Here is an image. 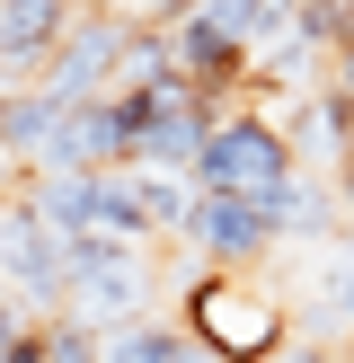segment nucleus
<instances>
[{"mask_svg":"<svg viewBox=\"0 0 354 363\" xmlns=\"http://www.w3.org/2000/svg\"><path fill=\"white\" fill-rule=\"evenodd\" d=\"M142 293H151V257L133 240H71V319L115 337L142 319Z\"/></svg>","mask_w":354,"mask_h":363,"instance_id":"7ed1b4c3","label":"nucleus"},{"mask_svg":"<svg viewBox=\"0 0 354 363\" xmlns=\"http://www.w3.org/2000/svg\"><path fill=\"white\" fill-rule=\"evenodd\" d=\"M80 9L71 0H0V98L9 89H45V71L62 62Z\"/></svg>","mask_w":354,"mask_h":363,"instance_id":"39448f33","label":"nucleus"},{"mask_svg":"<svg viewBox=\"0 0 354 363\" xmlns=\"http://www.w3.org/2000/svg\"><path fill=\"white\" fill-rule=\"evenodd\" d=\"M336 71H354V0H346V53H336Z\"/></svg>","mask_w":354,"mask_h":363,"instance_id":"4468645a","label":"nucleus"},{"mask_svg":"<svg viewBox=\"0 0 354 363\" xmlns=\"http://www.w3.org/2000/svg\"><path fill=\"white\" fill-rule=\"evenodd\" d=\"M62 116L71 106L53 98V89H9V98H0V151H9L18 169H35V160L53 151V133H62Z\"/></svg>","mask_w":354,"mask_h":363,"instance_id":"1a4fd4ad","label":"nucleus"},{"mask_svg":"<svg viewBox=\"0 0 354 363\" xmlns=\"http://www.w3.org/2000/svg\"><path fill=\"white\" fill-rule=\"evenodd\" d=\"M177 248H186L204 275H257V266L283 248V230H275V204H248V195H195V222H186Z\"/></svg>","mask_w":354,"mask_h":363,"instance_id":"20e7f679","label":"nucleus"},{"mask_svg":"<svg viewBox=\"0 0 354 363\" xmlns=\"http://www.w3.org/2000/svg\"><path fill=\"white\" fill-rule=\"evenodd\" d=\"M301 177L292 142H283V124L266 116V106H230L222 133H212L204 169H195V195H248V204H275L283 186Z\"/></svg>","mask_w":354,"mask_h":363,"instance_id":"f03ea898","label":"nucleus"},{"mask_svg":"<svg viewBox=\"0 0 354 363\" xmlns=\"http://www.w3.org/2000/svg\"><path fill=\"white\" fill-rule=\"evenodd\" d=\"M283 363H354V346H319V337H310V346H292Z\"/></svg>","mask_w":354,"mask_h":363,"instance_id":"f8f14e48","label":"nucleus"},{"mask_svg":"<svg viewBox=\"0 0 354 363\" xmlns=\"http://www.w3.org/2000/svg\"><path fill=\"white\" fill-rule=\"evenodd\" d=\"M177 328L212 363H283V346H292V301L275 284H257V275H195Z\"/></svg>","mask_w":354,"mask_h":363,"instance_id":"f257e3e1","label":"nucleus"},{"mask_svg":"<svg viewBox=\"0 0 354 363\" xmlns=\"http://www.w3.org/2000/svg\"><path fill=\"white\" fill-rule=\"evenodd\" d=\"M186 346V328H169V319H133V328L106 337V363H177Z\"/></svg>","mask_w":354,"mask_h":363,"instance_id":"9b49d317","label":"nucleus"},{"mask_svg":"<svg viewBox=\"0 0 354 363\" xmlns=\"http://www.w3.org/2000/svg\"><path fill=\"white\" fill-rule=\"evenodd\" d=\"M133 27L142 18H124V9H80V27H71L62 62L45 71V89L62 106H98L106 89H115V62H124V45H133Z\"/></svg>","mask_w":354,"mask_h":363,"instance_id":"423d86ee","label":"nucleus"},{"mask_svg":"<svg viewBox=\"0 0 354 363\" xmlns=\"http://www.w3.org/2000/svg\"><path fill=\"white\" fill-rule=\"evenodd\" d=\"M275 230L283 240H301V248H336L346 240V195H336V177H319V169H301L292 186L275 195Z\"/></svg>","mask_w":354,"mask_h":363,"instance_id":"6e6552de","label":"nucleus"},{"mask_svg":"<svg viewBox=\"0 0 354 363\" xmlns=\"http://www.w3.org/2000/svg\"><path fill=\"white\" fill-rule=\"evenodd\" d=\"M310 328H319V346L336 328H354V240L319 248V266H310Z\"/></svg>","mask_w":354,"mask_h":363,"instance_id":"9d476101","label":"nucleus"},{"mask_svg":"<svg viewBox=\"0 0 354 363\" xmlns=\"http://www.w3.org/2000/svg\"><path fill=\"white\" fill-rule=\"evenodd\" d=\"M283 142H292V160L301 169H346V151H354V89L346 80H328V89H310V98H292L283 106Z\"/></svg>","mask_w":354,"mask_h":363,"instance_id":"0eeeda50","label":"nucleus"},{"mask_svg":"<svg viewBox=\"0 0 354 363\" xmlns=\"http://www.w3.org/2000/svg\"><path fill=\"white\" fill-rule=\"evenodd\" d=\"M336 195H346V222H354V160L336 169Z\"/></svg>","mask_w":354,"mask_h":363,"instance_id":"ddd939ff","label":"nucleus"}]
</instances>
